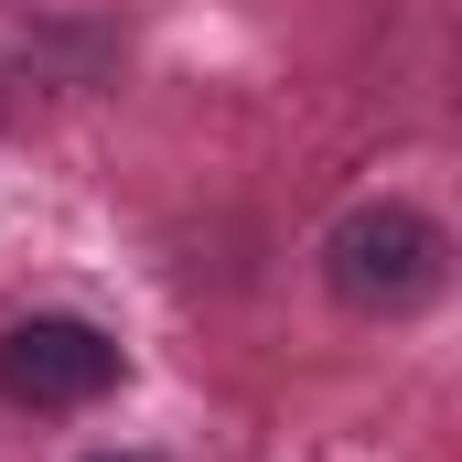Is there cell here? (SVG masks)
<instances>
[{"mask_svg": "<svg viewBox=\"0 0 462 462\" xmlns=\"http://www.w3.org/2000/svg\"><path fill=\"white\" fill-rule=\"evenodd\" d=\"M323 280H334V301L365 312V323H409V312L441 301V280H452V236H441V216L376 194V205H345V216H334V236H323Z\"/></svg>", "mask_w": 462, "mask_h": 462, "instance_id": "obj_1", "label": "cell"}, {"mask_svg": "<svg viewBox=\"0 0 462 462\" xmlns=\"http://www.w3.org/2000/svg\"><path fill=\"white\" fill-rule=\"evenodd\" d=\"M118 376H129V355L87 312H22V323H0V409H22V420H76V409L118 398Z\"/></svg>", "mask_w": 462, "mask_h": 462, "instance_id": "obj_2", "label": "cell"}, {"mask_svg": "<svg viewBox=\"0 0 462 462\" xmlns=\"http://www.w3.org/2000/svg\"><path fill=\"white\" fill-rule=\"evenodd\" d=\"M97 462H140V452H97Z\"/></svg>", "mask_w": 462, "mask_h": 462, "instance_id": "obj_3", "label": "cell"}]
</instances>
